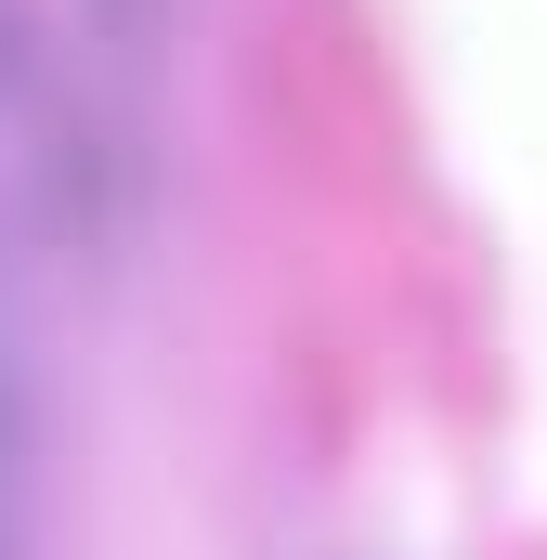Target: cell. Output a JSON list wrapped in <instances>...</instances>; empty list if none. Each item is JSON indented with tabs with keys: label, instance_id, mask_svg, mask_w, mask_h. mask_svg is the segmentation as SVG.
I'll return each instance as SVG.
<instances>
[{
	"label": "cell",
	"instance_id": "obj_1",
	"mask_svg": "<svg viewBox=\"0 0 547 560\" xmlns=\"http://www.w3.org/2000/svg\"><path fill=\"white\" fill-rule=\"evenodd\" d=\"M0 482H13V405H0Z\"/></svg>",
	"mask_w": 547,
	"mask_h": 560
}]
</instances>
